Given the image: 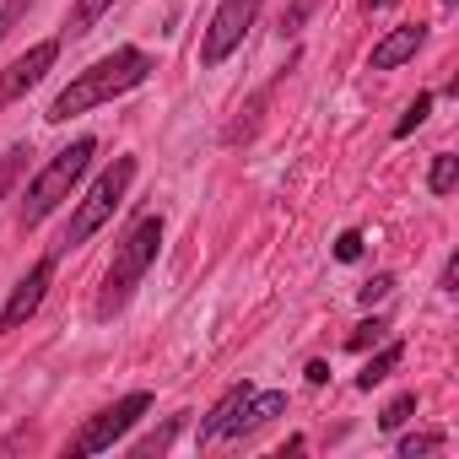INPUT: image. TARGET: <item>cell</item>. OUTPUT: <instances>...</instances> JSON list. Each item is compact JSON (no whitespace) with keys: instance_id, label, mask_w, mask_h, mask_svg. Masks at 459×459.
I'll list each match as a JSON object with an SVG mask.
<instances>
[{"instance_id":"7a4b0ae2","label":"cell","mask_w":459,"mask_h":459,"mask_svg":"<svg viewBox=\"0 0 459 459\" xmlns=\"http://www.w3.org/2000/svg\"><path fill=\"white\" fill-rule=\"evenodd\" d=\"M157 249H162V216H157V211H146V216H135V221H130V233L119 238V249H114V260H108V271H103L98 319H114V314L135 298V287L146 281V271H152Z\"/></svg>"},{"instance_id":"30bf717a","label":"cell","mask_w":459,"mask_h":459,"mask_svg":"<svg viewBox=\"0 0 459 459\" xmlns=\"http://www.w3.org/2000/svg\"><path fill=\"white\" fill-rule=\"evenodd\" d=\"M249 394H255V384H233L216 405H211V416L200 421V443H216V437H233V421L244 416V405H249Z\"/></svg>"},{"instance_id":"603a6c76","label":"cell","mask_w":459,"mask_h":459,"mask_svg":"<svg viewBox=\"0 0 459 459\" xmlns=\"http://www.w3.org/2000/svg\"><path fill=\"white\" fill-rule=\"evenodd\" d=\"M308 12H314V0H292V12L281 17V33L292 39V33H303V22H308Z\"/></svg>"},{"instance_id":"5b68a950","label":"cell","mask_w":459,"mask_h":459,"mask_svg":"<svg viewBox=\"0 0 459 459\" xmlns=\"http://www.w3.org/2000/svg\"><path fill=\"white\" fill-rule=\"evenodd\" d=\"M146 411H152V394H146V389H135V394H125V400H114V405H103V411H98V416L71 437V454H103V448H114V443H119V437L146 416Z\"/></svg>"},{"instance_id":"6da1fadb","label":"cell","mask_w":459,"mask_h":459,"mask_svg":"<svg viewBox=\"0 0 459 459\" xmlns=\"http://www.w3.org/2000/svg\"><path fill=\"white\" fill-rule=\"evenodd\" d=\"M152 76V60L141 55V49H114V55H103V60H92L55 103H49V125H65V119H76V114H87V108H103V103H114L119 92H130V87H141Z\"/></svg>"},{"instance_id":"ba28073f","label":"cell","mask_w":459,"mask_h":459,"mask_svg":"<svg viewBox=\"0 0 459 459\" xmlns=\"http://www.w3.org/2000/svg\"><path fill=\"white\" fill-rule=\"evenodd\" d=\"M55 60H60V44H55V39L33 44L22 60H12L6 71H0V108H6V103H17L28 87H39V82H44V71H49Z\"/></svg>"},{"instance_id":"5bb4252c","label":"cell","mask_w":459,"mask_h":459,"mask_svg":"<svg viewBox=\"0 0 459 459\" xmlns=\"http://www.w3.org/2000/svg\"><path fill=\"white\" fill-rule=\"evenodd\" d=\"M454 178H459V157L437 152V157H432V173H427V189H432V195H448V189H454Z\"/></svg>"},{"instance_id":"44dd1931","label":"cell","mask_w":459,"mask_h":459,"mask_svg":"<svg viewBox=\"0 0 459 459\" xmlns=\"http://www.w3.org/2000/svg\"><path fill=\"white\" fill-rule=\"evenodd\" d=\"M389 292H394V276H373V281H368V287H357V298H362V303H368V308H373V303H384V298H389Z\"/></svg>"},{"instance_id":"e0dca14e","label":"cell","mask_w":459,"mask_h":459,"mask_svg":"<svg viewBox=\"0 0 459 459\" xmlns=\"http://www.w3.org/2000/svg\"><path fill=\"white\" fill-rule=\"evenodd\" d=\"M22 162H28V146H12V152H0V200L12 195V184H17Z\"/></svg>"},{"instance_id":"484cf974","label":"cell","mask_w":459,"mask_h":459,"mask_svg":"<svg viewBox=\"0 0 459 459\" xmlns=\"http://www.w3.org/2000/svg\"><path fill=\"white\" fill-rule=\"evenodd\" d=\"M454 281H459V260H448V265H443V292H454Z\"/></svg>"},{"instance_id":"3957f363","label":"cell","mask_w":459,"mask_h":459,"mask_svg":"<svg viewBox=\"0 0 459 459\" xmlns=\"http://www.w3.org/2000/svg\"><path fill=\"white\" fill-rule=\"evenodd\" d=\"M92 157H98V141L92 135H82V141H71L65 152H55L39 173H33V184H28V200H22V227H39L60 200H71V189L82 184V173L92 168Z\"/></svg>"},{"instance_id":"277c9868","label":"cell","mask_w":459,"mask_h":459,"mask_svg":"<svg viewBox=\"0 0 459 459\" xmlns=\"http://www.w3.org/2000/svg\"><path fill=\"white\" fill-rule=\"evenodd\" d=\"M130 178H135V157H114L103 173H98V184L82 195V205L71 211V227H65V238H60V249H82L98 227L119 211V200H125V189H130Z\"/></svg>"},{"instance_id":"8fae6325","label":"cell","mask_w":459,"mask_h":459,"mask_svg":"<svg viewBox=\"0 0 459 459\" xmlns=\"http://www.w3.org/2000/svg\"><path fill=\"white\" fill-rule=\"evenodd\" d=\"M287 411V394L281 389H265V394H249V405H244V416L233 421V437H244V432H260L265 421H276Z\"/></svg>"},{"instance_id":"4fadbf2b","label":"cell","mask_w":459,"mask_h":459,"mask_svg":"<svg viewBox=\"0 0 459 459\" xmlns=\"http://www.w3.org/2000/svg\"><path fill=\"white\" fill-rule=\"evenodd\" d=\"M103 12H114V0H76V12H71V39H82V33H92Z\"/></svg>"},{"instance_id":"9c48e42d","label":"cell","mask_w":459,"mask_h":459,"mask_svg":"<svg viewBox=\"0 0 459 459\" xmlns=\"http://www.w3.org/2000/svg\"><path fill=\"white\" fill-rule=\"evenodd\" d=\"M421 44H427V28H421V22H400V28H389V33L373 44V60H368V65H373V71H400Z\"/></svg>"},{"instance_id":"cb8c5ba5","label":"cell","mask_w":459,"mask_h":459,"mask_svg":"<svg viewBox=\"0 0 459 459\" xmlns=\"http://www.w3.org/2000/svg\"><path fill=\"white\" fill-rule=\"evenodd\" d=\"M335 260H346V265H351V260H362V233H357V227L335 238Z\"/></svg>"},{"instance_id":"ac0fdd59","label":"cell","mask_w":459,"mask_h":459,"mask_svg":"<svg viewBox=\"0 0 459 459\" xmlns=\"http://www.w3.org/2000/svg\"><path fill=\"white\" fill-rule=\"evenodd\" d=\"M448 437L443 432H411V437H400V459H416V454H437Z\"/></svg>"},{"instance_id":"2e32d148","label":"cell","mask_w":459,"mask_h":459,"mask_svg":"<svg viewBox=\"0 0 459 459\" xmlns=\"http://www.w3.org/2000/svg\"><path fill=\"white\" fill-rule=\"evenodd\" d=\"M178 432H184V416H168V427H157L152 437H141V443H135V454H168V443H173Z\"/></svg>"},{"instance_id":"d4e9b609","label":"cell","mask_w":459,"mask_h":459,"mask_svg":"<svg viewBox=\"0 0 459 459\" xmlns=\"http://www.w3.org/2000/svg\"><path fill=\"white\" fill-rule=\"evenodd\" d=\"M308 384H330V362H308Z\"/></svg>"},{"instance_id":"7402d4cb","label":"cell","mask_w":459,"mask_h":459,"mask_svg":"<svg viewBox=\"0 0 459 459\" xmlns=\"http://www.w3.org/2000/svg\"><path fill=\"white\" fill-rule=\"evenodd\" d=\"M33 6V0H6V6H0V44H6V33L22 22V12Z\"/></svg>"},{"instance_id":"7c38bea8","label":"cell","mask_w":459,"mask_h":459,"mask_svg":"<svg viewBox=\"0 0 459 459\" xmlns=\"http://www.w3.org/2000/svg\"><path fill=\"white\" fill-rule=\"evenodd\" d=\"M400 362H405V346H400V341H389V346H384V351H378V357H373L362 373H357V389H373V384H384V378H389Z\"/></svg>"},{"instance_id":"d6986e66","label":"cell","mask_w":459,"mask_h":459,"mask_svg":"<svg viewBox=\"0 0 459 459\" xmlns=\"http://www.w3.org/2000/svg\"><path fill=\"white\" fill-rule=\"evenodd\" d=\"M427 114H432V92H416V103H411V108H405V119H400V125H394V135H400V141H405V135H411V130H416V125H427Z\"/></svg>"},{"instance_id":"4316f807","label":"cell","mask_w":459,"mask_h":459,"mask_svg":"<svg viewBox=\"0 0 459 459\" xmlns=\"http://www.w3.org/2000/svg\"><path fill=\"white\" fill-rule=\"evenodd\" d=\"M384 6H394V0H362V12H384Z\"/></svg>"},{"instance_id":"52a82bcc","label":"cell","mask_w":459,"mask_h":459,"mask_svg":"<svg viewBox=\"0 0 459 459\" xmlns=\"http://www.w3.org/2000/svg\"><path fill=\"white\" fill-rule=\"evenodd\" d=\"M49 281H55V255H44L17 287H12V298H6V308H0V330H22L33 314H39V303H44V292H49Z\"/></svg>"},{"instance_id":"9a60e30c","label":"cell","mask_w":459,"mask_h":459,"mask_svg":"<svg viewBox=\"0 0 459 459\" xmlns=\"http://www.w3.org/2000/svg\"><path fill=\"white\" fill-rule=\"evenodd\" d=\"M411 411H416V394H394V400L384 405V416H378V427H384V432H400V427L411 421Z\"/></svg>"},{"instance_id":"8992f818","label":"cell","mask_w":459,"mask_h":459,"mask_svg":"<svg viewBox=\"0 0 459 459\" xmlns=\"http://www.w3.org/2000/svg\"><path fill=\"white\" fill-rule=\"evenodd\" d=\"M260 6H265V0H221V6L211 12L205 39H200V65H221L227 55H233V49L244 44V33L255 28Z\"/></svg>"},{"instance_id":"ffe728a7","label":"cell","mask_w":459,"mask_h":459,"mask_svg":"<svg viewBox=\"0 0 459 459\" xmlns=\"http://www.w3.org/2000/svg\"><path fill=\"white\" fill-rule=\"evenodd\" d=\"M384 330H389L384 319H362V325L346 335V346H351V351H368V346H378V341H384Z\"/></svg>"}]
</instances>
